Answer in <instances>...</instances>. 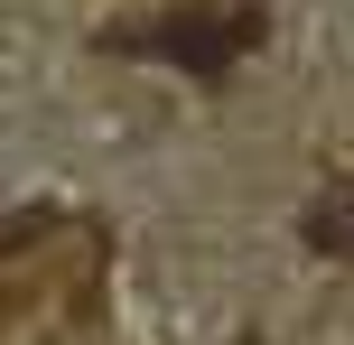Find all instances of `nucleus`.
Returning a JSON list of instances; mask_svg holds the SVG:
<instances>
[{
    "mask_svg": "<svg viewBox=\"0 0 354 345\" xmlns=\"http://www.w3.org/2000/svg\"><path fill=\"white\" fill-rule=\"evenodd\" d=\"M112 47H149V56H168V66H187V75H233L252 47H261V10L252 0H187V10H168V19H149V28H112Z\"/></svg>",
    "mask_w": 354,
    "mask_h": 345,
    "instance_id": "1",
    "label": "nucleus"
}]
</instances>
